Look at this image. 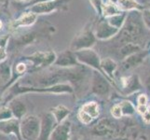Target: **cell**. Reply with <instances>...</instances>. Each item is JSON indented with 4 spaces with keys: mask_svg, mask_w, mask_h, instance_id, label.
Segmentation results:
<instances>
[{
    "mask_svg": "<svg viewBox=\"0 0 150 140\" xmlns=\"http://www.w3.org/2000/svg\"><path fill=\"white\" fill-rule=\"evenodd\" d=\"M111 113H112V115L113 117H115V118H120L121 115H122V109H121V107L120 105H116V106H114L112 107V109H111Z\"/></svg>",
    "mask_w": 150,
    "mask_h": 140,
    "instance_id": "cell-18",
    "label": "cell"
},
{
    "mask_svg": "<svg viewBox=\"0 0 150 140\" xmlns=\"http://www.w3.org/2000/svg\"><path fill=\"white\" fill-rule=\"evenodd\" d=\"M109 1L111 2V3H113V4H117V2H118V0H109Z\"/></svg>",
    "mask_w": 150,
    "mask_h": 140,
    "instance_id": "cell-26",
    "label": "cell"
},
{
    "mask_svg": "<svg viewBox=\"0 0 150 140\" xmlns=\"http://www.w3.org/2000/svg\"><path fill=\"white\" fill-rule=\"evenodd\" d=\"M82 110L85 111L87 114H89L92 119L96 118L99 115V107H98V105L94 102L85 104L83 107H82Z\"/></svg>",
    "mask_w": 150,
    "mask_h": 140,
    "instance_id": "cell-12",
    "label": "cell"
},
{
    "mask_svg": "<svg viewBox=\"0 0 150 140\" xmlns=\"http://www.w3.org/2000/svg\"><path fill=\"white\" fill-rule=\"evenodd\" d=\"M143 18L147 26L150 27V10H144L143 12Z\"/></svg>",
    "mask_w": 150,
    "mask_h": 140,
    "instance_id": "cell-21",
    "label": "cell"
},
{
    "mask_svg": "<svg viewBox=\"0 0 150 140\" xmlns=\"http://www.w3.org/2000/svg\"><path fill=\"white\" fill-rule=\"evenodd\" d=\"M146 102H147V98L146 95H140L138 98V103H139V106H146Z\"/></svg>",
    "mask_w": 150,
    "mask_h": 140,
    "instance_id": "cell-23",
    "label": "cell"
},
{
    "mask_svg": "<svg viewBox=\"0 0 150 140\" xmlns=\"http://www.w3.org/2000/svg\"><path fill=\"white\" fill-rule=\"evenodd\" d=\"M52 140H68L69 138V125L67 126V123L61 124L58 127L55 128V130L51 134Z\"/></svg>",
    "mask_w": 150,
    "mask_h": 140,
    "instance_id": "cell-8",
    "label": "cell"
},
{
    "mask_svg": "<svg viewBox=\"0 0 150 140\" xmlns=\"http://www.w3.org/2000/svg\"><path fill=\"white\" fill-rule=\"evenodd\" d=\"M102 13H103V15H105V17H113V16H116V15L120 14V9H118V7L116 6L115 4L108 3V4H105L103 6Z\"/></svg>",
    "mask_w": 150,
    "mask_h": 140,
    "instance_id": "cell-11",
    "label": "cell"
},
{
    "mask_svg": "<svg viewBox=\"0 0 150 140\" xmlns=\"http://www.w3.org/2000/svg\"><path fill=\"white\" fill-rule=\"evenodd\" d=\"M117 7L120 10H131V9H141V6L135 0H118Z\"/></svg>",
    "mask_w": 150,
    "mask_h": 140,
    "instance_id": "cell-10",
    "label": "cell"
},
{
    "mask_svg": "<svg viewBox=\"0 0 150 140\" xmlns=\"http://www.w3.org/2000/svg\"><path fill=\"white\" fill-rule=\"evenodd\" d=\"M0 76H1V77L5 80H7L9 76V68L7 66V65L4 63L0 65Z\"/></svg>",
    "mask_w": 150,
    "mask_h": 140,
    "instance_id": "cell-17",
    "label": "cell"
},
{
    "mask_svg": "<svg viewBox=\"0 0 150 140\" xmlns=\"http://www.w3.org/2000/svg\"><path fill=\"white\" fill-rule=\"evenodd\" d=\"M102 66L108 72V73L110 74V72L114 68H116V64L111 60H103L102 62Z\"/></svg>",
    "mask_w": 150,
    "mask_h": 140,
    "instance_id": "cell-16",
    "label": "cell"
},
{
    "mask_svg": "<svg viewBox=\"0 0 150 140\" xmlns=\"http://www.w3.org/2000/svg\"><path fill=\"white\" fill-rule=\"evenodd\" d=\"M0 132L6 134L13 133L21 140V125L19 124V120L16 118H10L8 120L0 121Z\"/></svg>",
    "mask_w": 150,
    "mask_h": 140,
    "instance_id": "cell-3",
    "label": "cell"
},
{
    "mask_svg": "<svg viewBox=\"0 0 150 140\" xmlns=\"http://www.w3.org/2000/svg\"><path fill=\"white\" fill-rule=\"evenodd\" d=\"M39 120L33 115H27L23 118L21 123V134L26 140H35L40 134Z\"/></svg>",
    "mask_w": 150,
    "mask_h": 140,
    "instance_id": "cell-1",
    "label": "cell"
},
{
    "mask_svg": "<svg viewBox=\"0 0 150 140\" xmlns=\"http://www.w3.org/2000/svg\"><path fill=\"white\" fill-rule=\"evenodd\" d=\"M118 32V29L116 27H113L112 25L109 24V23L103 22L99 24V26L97 27V37L99 38H108L117 34Z\"/></svg>",
    "mask_w": 150,
    "mask_h": 140,
    "instance_id": "cell-5",
    "label": "cell"
},
{
    "mask_svg": "<svg viewBox=\"0 0 150 140\" xmlns=\"http://www.w3.org/2000/svg\"><path fill=\"white\" fill-rule=\"evenodd\" d=\"M144 121L147 122V123H150V113L148 111H146V113L144 114Z\"/></svg>",
    "mask_w": 150,
    "mask_h": 140,
    "instance_id": "cell-25",
    "label": "cell"
},
{
    "mask_svg": "<svg viewBox=\"0 0 150 140\" xmlns=\"http://www.w3.org/2000/svg\"><path fill=\"white\" fill-rule=\"evenodd\" d=\"M6 58H7L6 50H5V49L2 48V47H0V62H3Z\"/></svg>",
    "mask_w": 150,
    "mask_h": 140,
    "instance_id": "cell-24",
    "label": "cell"
},
{
    "mask_svg": "<svg viewBox=\"0 0 150 140\" xmlns=\"http://www.w3.org/2000/svg\"><path fill=\"white\" fill-rule=\"evenodd\" d=\"M64 2V0H50V1H44L35 4L29 9L35 14H45L53 11L56 9H58L62 4Z\"/></svg>",
    "mask_w": 150,
    "mask_h": 140,
    "instance_id": "cell-2",
    "label": "cell"
},
{
    "mask_svg": "<svg viewBox=\"0 0 150 140\" xmlns=\"http://www.w3.org/2000/svg\"><path fill=\"white\" fill-rule=\"evenodd\" d=\"M8 108L11 110L12 115H14L15 118H17V119L23 118V115L25 113V106L23 102L15 99L13 100V102L9 104Z\"/></svg>",
    "mask_w": 150,
    "mask_h": 140,
    "instance_id": "cell-9",
    "label": "cell"
},
{
    "mask_svg": "<svg viewBox=\"0 0 150 140\" xmlns=\"http://www.w3.org/2000/svg\"><path fill=\"white\" fill-rule=\"evenodd\" d=\"M26 70V65H25L23 63H20L17 65L16 66V72L18 74H23L24 73V71Z\"/></svg>",
    "mask_w": 150,
    "mask_h": 140,
    "instance_id": "cell-22",
    "label": "cell"
},
{
    "mask_svg": "<svg viewBox=\"0 0 150 140\" xmlns=\"http://www.w3.org/2000/svg\"><path fill=\"white\" fill-rule=\"evenodd\" d=\"M69 113V110L64 106H59L52 110V116L55 118L57 122H61L67 116V114Z\"/></svg>",
    "mask_w": 150,
    "mask_h": 140,
    "instance_id": "cell-13",
    "label": "cell"
},
{
    "mask_svg": "<svg viewBox=\"0 0 150 140\" xmlns=\"http://www.w3.org/2000/svg\"><path fill=\"white\" fill-rule=\"evenodd\" d=\"M79 118H80V120L82 121V122H84V123H90L91 122V120H92V118L89 115V114H87L83 110H81L79 112Z\"/></svg>",
    "mask_w": 150,
    "mask_h": 140,
    "instance_id": "cell-19",
    "label": "cell"
},
{
    "mask_svg": "<svg viewBox=\"0 0 150 140\" xmlns=\"http://www.w3.org/2000/svg\"><path fill=\"white\" fill-rule=\"evenodd\" d=\"M37 20V14L29 11L23 13L19 19H17L14 23V27H24V26H30L35 23Z\"/></svg>",
    "mask_w": 150,
    "mask_h": 140,
    "instance_id": "cell-7",
    "label": "cell"
},
{
    "mask_svg": "<svg viewBox=\"0 0 150 140\" xmlns=\"http://www.w3.org/2000/svg\"><path fill=\"white\" fill-rule=\"evenodd\" d=\"M52 124H53L52 116L46 115L42 119L38 140H47L48 139V136H49V134H50V131H51V128H52Z\"/></svg>",
    "mask_w": 150,
    "mask_h": 140,
    "instance_id": "cell-6",
    "label": "cell"
},
{
    "mask_svg": "<svg viewBox=\"0 0 150 140\" xmlns=\"http://www.w3.org/2000/svg\"><path fill=\"white\" fill-rule=\"evenodd\" d=\"M91 2H92V5H93L95 9H97V11L102 12L103 6V4L102 3V0H91Z\"/></svg>",
    "mask_w": 150,
    "mask_h": 140,
    "instance_id": "cell-20",
    "label": "cell"
},
{
    "mask_svg": "<svg viewBox=\"0 0 150 140\" xmlns=\"http://www.w3.org/2000/svg\"><path fill=\"white\" fill-rule=\"evenodd\" d=\"M147 111H148V112L150 113V106H149V107H147Z\"/></svg>",
    "mask_w": 150,
    "mask_h": 140,
    "instance_id": "cell-28",
    "label": "cell"
},
{
    "mask_svg": "<svg viewBox=\"0 0 150 140\" xmlns=\"http://www.w3.org/2000/svg\"><path fill=\"white\" fill-rule=\"evenodd\" d=\"M124 19H125V15H116V16H113L109 19V24L112 25L114 27L115 26L117 29H118L120 27H121V25L124 22Z\"/></svg>",
    "mask_w": 150,
    "mask_h": 140,
    "instance_id": "cell-15",
    "label": "cell"
},
{
    "mask_svg": "<svg viewBox=\"0 0 150 140\" xmlns=\"http://www.w3.org/2000/svg\"><path fill=\"white\" fill-rule=\"evenodd\" d=\"M94 43V38L91 32H83L81 35L77 37L73 42V46L75 49H82L90 47Z\"/></svg>",
    "mask_w": 150,
    "mask_h": 140,
    "instance_id": "cell-4",
    "label": "cell"
},
{
    "mask_svg": "<svg viewBox=\"0 0 150 140\" xmlns=\"http://www.w3.org/2000/svg\"><path fill=\"white\" fill-rule=\"evenodd\" d=\"M2 26H3V23H2V22H1V20H0V29L2 28Z\"/></svg>",
    "mask_w": 150,
    "mask_h": 140,
    "instance_id": "cell-27",
    "label": "cell"
},
{
    "mask_svg": "<svg viewBox=\"0 0 150 140\" xmlns=\"http://www.w3.org/2000/svg\"><path fill=\"white\" fill-rule=\"evenodd\" d=\"M74 57L71 55V53H62L60 55V57L57 58L56 61V65H72L74 64L75 60L73 59Z\"/></svg>",
    "mask_w": 150,
    "mask_h": 140,
    "instance_id": "cell-14",
    "label": "cell"
}]
</instances>
